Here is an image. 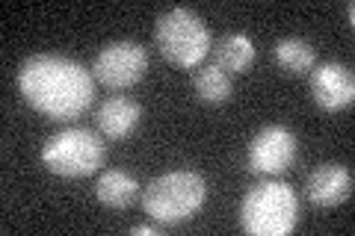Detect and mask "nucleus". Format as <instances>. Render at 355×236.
I'll return each mask as SVG.
<instances>
[{
  "label": "nucleus",
  "instance_id": "obj_8",
  "mask_svg": "<svg viewBox=\"0 0 355 236\" xmlns=\"http://www.w3.org/2000/svg\"><path fill=\"white\" fill-rule=\"evenodd\" d=\"M311 95L314 104L329 112L347 109L355 100V77L347 65L340 62H323L311 71Z\"/></svg>",
  "mask_w": 355,
  "mask_h": 236
},
{
  "label": "nucleus",
  "instance_id": "obj_13",
  "mask_svg": "<svg viewBox=\"0 0 355 236\" xmlns=\"http://www.w3.org/2000/svg\"><path fill=\"white\" fill-rule=\"evenodd\" d=\"M314 60H317V53L305 39L291 36V39H282L275 44V65H279L284 74H305L314 69Z\"/></svg>",
  "mask_w": 355,
  "mask_h": 236
},
{
  "label": "nucleus",
  "instance_id": "obj_15",
  "mask_svg": "<svg viewBox=\"0 0 355 236\" xmlns=\"http://www.w3.org/2000/svg\"><path fill=\"white\" fill-rule=\"evenodd\" d=\"M130 233H137V236H157L160 228H157V224H137V228H130Z\"/></svg>",
  "mask_w": 355,
  "mask_h": 236
},
{
  "label": "nucleus",
  "instance_id": "obj_5",
  "mask_svg": "<svg viewBox=\"0 0 355 236\" xmlns=\"http://www.w3.org/2000/svg\"><path fill=\"white\" fill-rule=\"evenodd\" d=\"M107 156V142L89 127L60 130L42 145V163L51 174L86 177L101 168Z\"/></svg>",
  "mask_w": 355,
  "mask_h": 236
},
{
  "label": "nucleus",
  "instance_id": "obj_10",
  "mask_svg": "<svg viewBox=\"0 0 355 236\" xmlns=\"http://www.w3.org/2000/svg\"><path fill=\"white\" fill-rule=\"evenodd\" d=\"M139 121H142V107L133 98L116 95L98 109V130H101L107 139L130 136V133L139 127Z\"/></svg>",
  "mask_w": 355,
  "mask_h": 236
},
{
  "label": "nucleus",
  "instance_id": "obj_3",
  "mask_svg": "<svg viewBox=\"0 0 355 236\" xmlns=\"http://www.w3.org/2000/svg\"><path fill=\"white\" fill-rule=\"evenodd\" d=\"M299 221V198L282 181H263L243 195L240 224L252 236H287Z\"/></svg>",
  "mask_w": 355,
  "mask_h": 236
},
{
  "label": "nucleus",
  "instance_id": "obj_7",
  "mask_svg": "<svg viewBox=\"0 0 355 236\" xmlns=\"http://www.w3.org/2000/svg\"><path fill=\"white\" fill-rule=\"evenodd\" d=\"M296 160V136L284 125H266L252 136L246 151V168L252 174L275 177Z\"/></svg>",
  "mask_w": 355,
  "mask_h": 236
},
{
  "label": "nucleus",
  "instance_id": "obj_11",
  "mask_svg": "<svg viewBox=\"0 0 355 236\" xmlns=\"http://www.w3.org/2000/svg\"><path fill=\"white\" fill-rule=\"evenodd\" d=\"M254 62V42L246 33H228L214 48V65L225 74H243Z\"/></svg>",
  "mask_w": 355,
  "mask_h": 236
},
{
  "label": "nucleus",
  "instance_id": "obj_6",
  "mask_svg": "<svg viewBox=\"0 0 355 236\" xmlns=\"http://www.w3.org/2000/svg\"><path fill=\"white\" fill-rule=\"evenodd\" d=\"M148 71V51L139 42H110L98 51L92 62V77L110 89L137 86Z\"/></svg>",
  "mask_w": 355,
  "mask_h": 236
},
{
  "label": "nucleus",
  "instance_id": "obj_2",
  "mask_svg": "<svg viewBox=\"0 0 355 236\" xmlns=\"http://www.w3.org/2000/svg\"><path fill=\"white\" fill-rule=\"evenodd\" d=\"M207 201V181L198 172H166L146 186L142 210L160 224H178L193 219Z\"/></svg>",
  "mask_w": 355,
  "mask_h": 236
},
{
  "label": "nucleus",
  "instance_id": "obj_16",
  "mask_svg": "<svg viewBox=\"0 0 355 236\" xmlns=\"http://www.w3.org/2000/svg\"><path fill=\"white\" fill-rule=\"evenodd\" d=\"M347 21H349V27L355 24V6L352 3H347Z\"/></svg>",
  "mask_w": 355,
  "mask_h": 236
},
{
  "label": "nucleus",
  "instance_id": "obj_1",
  "mask_svg": "<svg viewBox=\"0 0 355 236\" xmlns=\"http://www.w3.org/2000/svg\"><path fill=\"white\" fill-rule=\"evenodd\" d=\"M24 100L53 121H74L92 107L95 77L80 62L60 53H33L18 69Z\"/></svg>",
  "mask_w": 355,
  "mask_h": 236
},
{
  "label": "nucleus",
  "instance_id": "obj_14",
  "mask_svg": "<svg viewBox=\"0 0 355 236\" xmlns=\"http://www.w3.org/2000/svg\"><path fill=\"white\" fill-rule=\"evenodd\" d=\"M193 89L205 104H225L231 98V77L219 69V65H202L193 74Z\"/></svg>",
  "mask_w": 355,
  "mask_h": 236
},
{
  "label": "nucleus",
  "instance_id": "obj_12",
  "mask_svg": "<svg viewBox=\"0 0 355 236\" xmlns=\"http://www.w3.org/2000/svg\"><path fill=\"white\" fill-rule=\"evenodd\" d=\"M137 192H139L137 177L121 172V168H110V172H104L101 177H98V183H95L98 201H101L104 207H113V210L130 207L133 198H137Z\"/></svg>",
  "mask_w": 355,
  "mask_h": 236
},
{
  "label": "nucleus",
  "instance_id": "obj_4",
  "mask_svg": "<svg viewBox=\"0 0 355 236\" xmlns=\"http://www.w3.org/2000/svg\"><path fill=\"white\" fill-rule=\"evenodd\" d=\"M157 51L178 69H196L210 51V30L205 18L187 6H175L163 12L154 24Z\"/></svg>",
  "mask_w": 355,
  "mask_h": 236
},
{
  "label": "nucleus",
  "instance_id": "obj_9",
  "mask_svg": "<svg viewBox=\"0 0 355 236\" xmlns=\"http://www.w3.org/2000/svg\"><path fill=\"white\" fill-rule=\"evenodd\" d=\"M352 195V172L347 165L326 163L308 177V198L317 207H338Z\"/></svg>",
  "mask_w": 355,
  "mask_h": 236
}]
</instances>
